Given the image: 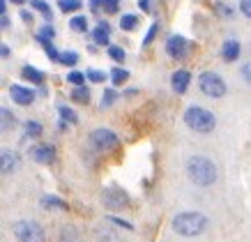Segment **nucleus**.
Listing matches in <instances>:
<instances>
[{
    "label": "nucleus",
    "mask_w": 251,
    "mask_h": 242,
    "mask_svg": "<svg viewBox=\"0 0 251 242\" xmlns=\"http://www.w3.org/2000/svg\"><path fill=\"white\" fill-rule=\"evenodd\" d=\"M187 178H189L194 185L198 187H210L217 182L219 173H217V166H214V161L205 155H194V157L187 159Z\"/></svg>",
    "instance_id": "obj_1"
},
{
    "label": "nucleus",
    "mask_w": 251,
    "mask_h": 242,
    "mask_svg": "<svg viewBox=\"0 0 251 242\" xmlns=\"http://www.w3.org/2000/svg\"><path fill=\"white\" fill-rule=\"evenodd\" d=\"M207 228V217L203 212L196 210H187V212H177L173 217V231L182 238H196Z\"/></svg>",
    "instance_id": "obj_2"
},
{
    "label": "nucleus",
    "mask_w": 251,
    "mask_h": 242,
    "mask_svg": "<svg viewBox=\"0 0 251 242\" xmlns=\"http://www.w3.org/2000/svg\"><path fill=\"white\" fill-rule=\"evenodd\" d=\"M184 125L196 134H210L217 127V118L212 111H207L203 106H189L184 111Z\"/></svg>",
    "instance_id": "obj_3"
},
{
    "label": "nucleus",
    "mask_w": 251,
    "mask_h": 242,
    "mask_svg": "<svg viewBox=\"0 0 251 242\" xmlns=\"http://www.w3.org/2000/svg\"><path fill=\"white\" fill-rule=\"evenodd\" d=\"M12 231H14L16 240L19 242H44L46 240V233L42 224L32 219H19V221H12Z\"/></svg>",
    "instance_id": "obj_4"
},
{
    "label": "nucleus",
    "mask_w": 251,
    "mask_h": 242,
    "mask_svg": "<svg viewBox=\"0 0 251 242\" xmlns=\"http://www.w3.org/2000/svg\"><path fill=\"white\" fill-rule=\"evenodd\" d=\"M198 90L203 92L205 97L219 99L226 95L228 85H226V81H224L217 72H203V74L198 76Z\"/></svg>",
    "instance_id": "obj_5"
},
{
    "label": "nucleus",
    "mask_w": 251,
    "mask_h": 242,
    "mask_svg": "<svg viewBox=\"0 0 251 242\" xmlns=\"http://www.w3.org/2000/svg\"><path fill=\"white\" fill-rule=\"evenodd\" d=\"M88 141H90V145L95 148V150H99V152H113L115 148L120 145V138H118V134H115L113 129H106V127L95 129Z\"/></svg>",
    "instance_id": "obj_6"
},
{
    "label": "nucleus",
    "mask_w": 251,
    "mask_h": 242,
    "mask_svg": "<svg viewBox=\"0 0 251 242\" xmlns=\"http://www.w3.org/2000/svg\"><path fill=\"white\" fill-rule=\"evenodd\" d=\"M101 203L106 205L108 210H125L129 205V194L120 187H108L101 191Z\"/></svg>",
    "instance_id": "obj_7"
},
{
    "label": "nucleus",
    "mask_w": 251,
    "mask_h": 242,
    "mask_svg": "<svg viewBox=\"0 0 251 242\" xmlns=\"http://www.w3.org/2000/svg\"><path fill=\"white\" fill-rule=\"evenodd\" d=\"M191 51V42L182 35H171L166 39V53L173 58V60H184Z\"/></svg>",
    "instance_id": "obj_8"
},
{
    "label": "nucleus",
    "mask_w": 251,
    "mask_h": 242,
    "mask_svg": "<svg viewBox=\"0 0 251 242\" xmlns=\"http://www.w3.org/2000/svg\"><path fill=\"white\" fill-rule=\"evenodd\" d=\"M9 97L14 99V104L19 106H30L32 102H35V92L28 88V85H9Z\"/></svg>",
    "instance_id": "obj_9"
},
{
    "label": "nucleus",
    "mask_w": 251,
    "mask_h": 242,
    "mask_svg": "<svg viewBox=\"0 0 251 242\" xmlns=\"http://www.w3.org/2000/svg\"><path fill=\"white\" fill-rule=\"evenodd\" d=\"M19 164H21L19 152H14V150H2L0 152V171H2V175L14 173L16 168H19Z\"/></svg>",
    "instance_id": "obj_10"
},
{
    "label": "nucleus",
    "mask_w": 251,
    "mask_h": 242,
    "mask_svg": "<svg viewBox=\"0 0 251 242\" xmlns=\"http://www.w3.org/2000/svg\"><path fill=\"white\" fill-rule=\"evenodd\" d=\"M30 157L35 159V161H39V164H53L55 148L49 143H39V145H35V148H30Z\"/></svg>",
    "instance_id": "obj_11"
},
{
    "label": "nucleus",
    "mask_w": 251,
    "mask_h": 242,
    "mask_svg": "<svg viewBox=\"0 0 251 242\" xmlns=\"http://www.w3.org/2000/svg\"><path fill=\"white\" fill-rule=\"evenodd\" d=\"M221 60L224 62H235L240 58V53H242V44L237 42V39H226L224 44H221Z\"/></svg>",
    "instance_id": "obj_12"
},
{
    "label": "nucleus",
    "mask_w": 251,
    "mask_h": 242,
    "mask_svg": "<svg viewBox=\"0 0 251 242\" xmlns=\"http://www.w3.org/2000/svg\"><path fill=\"white\" fill-rule=\"evenodd\" d=\"M189 83H191V74L187 69H177V72H173V76H171V85H173V90L177 92V95H184L187 88H189Z\"/></svg>",
    "instance_id": "obj_13"
},
{
    "label": "nucleus",
    "mask_w": 251,
    "mask_h": 242,
    "mask_svg": "<svg viewBox=\"0 0 251 242\" xmlns=\"http://www.w3.org/2000/svg\"><path fill=\"white\" fill-rule=\"evenodd\" d=\"M92 39L99 46H111V26L106 21H99L97 28L92 30Z\"/></svg>",
    "instance_id": "obj_14"
},
{
    "label": "nucleus",
    "mask_w": 251,
    "mask_h": 242,
    "mask_svg": "<svg viewBox=\"0 0 251 242\" xmlns=\"http://www.w3.org/2000/svg\"><path fill=\"white\" fill-rule=\"evenodd\" d=\"M21 76L25 79V81H30L32 85H44V81H46V74H44V72H39V69L32 67V65H23Z\"/></svg>",
    "instance_id": "obj_15"
},
{
    "label": "nucleus",
    "mask_w": 251,
    "mask_h": 242,
    "mask_svg": "<svg viewBox=\"0 0 251 242\" xmlns=\"http://www.w3.org/2000/svg\"><path fill=\"white\" fill-rule=\"evenodd\" d=\"M42 208H46V210H69V203H65L62 198L53 196V194H44L42 196Z\"/></svg>",
    "instance_id": "obj_16"
},
{
    "label": "nucleus",
    "mask_w": 251,
    "mask_h": 242,
    "mask_svg": "<svg viewBox=\"0 0 251 242\" xmlns=\"http://www.w3.org/2000/svg\"><path fill=\"white\" fill-rule=\"evenodd\" d=\"M58 113H60V120L65 125H76L78 122V113L74 108H69L67 104H58Z\"/></svg>",
    "instance_id": "obj_17"
},
{
    "label": "nucleus",
    "mask_w": 251,
    "mask_h": 242,
    "mask_svg": "<svg viewBox=\"0 0 251 242\" xmlns=\"http://www.w3.org/2000/svg\"><path fill=\"white\" fill-rule=\"evenodd\" d=\"M0 120H2V132H9V129L16 127V115L9 111L7 106H2V111H0Z\"/></svg>",
    "instance_id": "obj_18"
},
{
    "label": "nucleus",
    "mask_w": 251,
    "mask_h": 242,
    "mask_svg": "<svg viewBox=\"0 0 251 242\" xmlns=\"http://www.w3.org/2000/svg\"><path fill=\"white\" fill-rule=\"evenodd\" d=\"M53 37H55V28L51 23H44L37 30V35H35V39H37L39 44H42V42H53Z\"/></svg>",
    "instance_id": "obj_19"
},
{
    "label": "nucleus",
    "mask_w": 251,
    "mask_h": 242,
    "mask_svg": "<svg viewBox=\"0 0 251 242\" xmlns=\"http://www.w3.org/2000/svg\"><path fill=\"white\" fill-rule=\"evenodd\" d=\"M30 7L35 9V12H39V14L44 16L46 21H51V19H53V12H51V5H49V2H44V0H30Z\"/></svg>",
    "instance_id": "obj_20"
},
{
    "label": "nucleus",
    "mask_w": 251,
    "mask_h": 242,
    "mask_svg": "<svg viewBox=\"0 0 251 242\" xmlns=\"http://www.w3.org/2000/svg\"><path fill=\"white\" fill-rule=\"evenodd\" d=\"M129 81V72L125 67H113L111 69V83L113 85H125Z\"/></svg>",
    "instance_id": "obj_21"
},
{
    "label": "nucleus",
    "mask_w": 251,
    "mask_h": 242,
    "mask_svg": "<svg viewBox=\"0 0 251 242\" xmlns=\"http://www.w3.org/2000/svg\"><path fill=\"white\" fill-rule=\"evenodd\" d=\"M42 132H44L42 122L25 120V136H23V138H39V136H42Z\"/></svg>",
    "instance_id": "obj_22"
},
{
    "label": "nucleus",
    "mask_w": 251,
    "mask_h": 242,
    "mask_svg": "<svg viewBox=\"0 0 251 242\" xmlns=\"http://www.w3.org/2000/svg\"><path fill=\"white\" fill-rule=\"evenodd\" d=\"M72 99H74V102H81V104H88V102H90V88H88V85L72 88Z\"/></svg>",
    "instance_id": "obj_23"
},
{
    "label": "nucleus",
    "mask_w": 251,
    "mask_h": 242,
    "mask_svg": "<svg viewBox=\"0 0 251 242\" xmlns=\"http://www.w3.org/2000/svg\"><path fill=\"white\" fill-rule=\"evenodd\" d=\"M69 30H74V32H88V19L85 16H72L69 19Z\"/></svg>",
    "instance_id": "obj_24"
},
{
    "label": "nucleus",
    "mask_w": 251,
    "mask_h": 242,
    "mask_svg": "<svg viewBox=\"0 0 251 242\" xmlns=\"http://www.w3.org/2000/svg\"><path fill=\"white\" fill-rule=\"evenodd\" d=\"M58 242H81V238H78V231L74 226H65L60 231V238H58Z\"/></svg>",
    "instance_id": "obj_25"
},
{
    "label": "nucleus",
    "mask_w": 251,
    "mask_h": 242,
    "mask_svg": "<svg viewBox=\"0 0 251 242\" xmlns=\"http://www.w3.org/2000/svg\"><path fill=\"white\" fill-rule=\"evenodd\" d=\"M136 26H138V16L136 14H125L120 19V28L125 32H131V30H136Z\"/></svg>",
    "instance_id": "obj_26"
},
{
    "label": "nucleus",
    "mask_w": 251,
    "mask_h": 242,
    "mask_svg": "<svg viewBox=\"0 0 251 242\" xmlns=\"http://www.w3.org/2000/svg\"><path fill=\"white\" fill-rule=\"evenodd\" d=\"M58 7H60V12H78V9L83 7V2L81 0H58Z\"/></svg>",
    "instance_id": "obj_27"
},
{
    "label": "nucleus",
    "mask_w": 251,
    "mask_h": 242,
    "mask_svg": "<svg viewBox=\"0 0 251 242\" xmlns=\"http://www.w3.org/2000/svg\"><path fill=\"white\" fill-rule=\"evenodd\" d=\"M42 46H44V53H46V58H49V60L60 62V55H62V53L55 49L53 42H42Z\"/></svg>",
    "instance_id": "obj_28"
},
{
    "label": "nucleus",
    "mask_w": 251,
    "mask_h": 242,
    "mask_svg": "<svg viewBox=\"0 0 251 242\" xmlns=\"http://www.w3.org/2000/svg\"><path fill=\"white\" fill-rule=\"evenodd\" d=\"M106 53L113 58L115 62H125V58H127V53H125V49L122 46H118V44H111V46H106Z\"/></svg>",
    "instance_id": "obj_29"
},
{
    "label": "nucleus",
    "mask_w": 251,
    "mask_h": 242,
    "mask_svg": "<svg viewBox=\"0 0 251 242\" xmlns=\"http://www.w3.org/2000/svg\"><path fill=\"white\" fill-rule=\"evenodd\" d=\"M60 62L65 65V67H76V62H78V53L76 51H62L60 55Z\"/></svg>",
    "instance_id": "obj_30"
},
{
    "label": "nucleus",
    "mask_w": 251,
    "mask_h": 242,
    "mask_svg": "<svg viewBox=\"0 0 251 242\" xmlns=\"http://www.w3.org/2000/svg\"><path fill=\"white\" fill-rule=\"evenodd\" d=\"M214 12H217V16H221V19H233V16H235V9L228 7V5H224V2H214Z\"/></svg>",
    "instance_id": "obj_31"
},
{
    "label": "nucleus",
    "mask_w": 251,
    "mask_h": 242,
    "mask_svg": "<svg viewBox=\"0 0 251 242\" xmlns=\"http://www.w3.org/2000/svg\"><path fill=\"white\" fill-rule=\"evenodd\" d=\"M67 83H72L74 88H78V85H85V74L76 72V69H72V72H67Z\"/></svg>",
    "instance_id": "obj_32"
},
{
    "label": "nucleus",
    "mask_w": 251,
    "mask_h": 242,
    "mask_svg": "<svg viewBox=\"0 0 251 242\" xmlns=\"http://www.w3.org/2000/svg\"><path fill=\"white\" fill-rule=\"evenodd\" d=\"M115 99H118V92H115V88H106V90H104V95H101V108L113 106Z\"/></svg>",
    "instance_id": "obj_33"
},
{
    "label": "nucleus",
    "mask_w": 251,
    "mask_h": 242,
    "mask_svg": "<svg viewBox=\"0 0 251 242\" xmlns=\"http://www.w3.org/2000/svg\"><path fill=\"white\" fill-rule=\"evenodd\" d=\"M85 79H88L90 83H104V81H106V74L99 72V69H88V72H85Z\"/></svg>",
    "instance_id": "obj_34"
},
{
    "label": "nucleus",
    "mask_w": 251,
    "mask_h": 242,
    "mask_svg": "<svg viewBox=\"0 0 251 242\" xmlns=\"http://www.w3.org/2000/svg\"><path fill=\"white\" fill-rule=\"evenodd\" d=\"M157 32H159V23H157V21L150 23V28H148V35L143 37V44H141V46L145 49V46H150V44H152V39L157 37Z\"/></svg>",
    "instance_id": "obj_35"
},
{
    "label": "nucleus",
    "mask_w": 251,
    "mask_h": 242,
    "mask_svg": "<svg viewBox=\"0 0 251 242\" xmlns=\"http://www.w3.org/2000/svg\"><path fill=\"white\" fill-rule=\"evenodd\" d=\"M118 9H120V0H104L101 12H106V14H118Z\"/></svg>",
    "instance_id": "obj_36"
},
{
    "label": "nucleus",
    "mask_w": 251,
    "mask_h": 242,
    "mask_svg": "<svg viewBox=\"0 0 251 242\" xmlns=\"http://www.w3.org/2000/svg\"><path fill=\"white\" fill-rule=\"evenodd\" d=\"M240 76L244 79V83L251 85V62H244L242 67H240Z\"/></svg>",
    "instance_id": "obj_37"
},
{
    "label": "nucleus",
    "mask_w": 251,
    "mask_h": 242,
    "mask_svg": "<svg viewBox=\"0 0 251 242\" xmlns=\"http://www.w3.org/2000/svg\"><path fill=\"white\" fill-rule=\"evenodd\" d=\"M108 219L113 221L115 226H120V228H127V231H134V226H131L129 221H125V219H120V217H108Z\"/></svg>",
    "instance_id": "obj_38"
},
{
    "label": "nucleus",
    "mask_w": 251,
    "mask_h": 242,
    "mask_svg": "<svg viewBox=\"0 0 251 242\" xmlns=\"http://www.w3.org/2000/svg\"><path fill=\"white\" fill-rule=\"evenodd\" d=\"M240 12H242L247 19H251V0H240Z\"/></svg>",
    "instance_id": "obj_39"
},
{
    "label": "nucleus",
    "mask_w": 251,
    "mask_h": 242,
    "mask_svg": "<svg viewBox=\"0 0 251 242\" xmlns=\"http://www.w3.org/2000/svg\"><path fill=\"white\" fill-rule=\"evenodd\" d=\"M101 7H104V0H90V9H92V12H101Z\"/></svg>",
    "instance_id": "obj_40"
},
{
    "label": "nucleus",
    "mask_w": 251,
    "mask_h": 242,
    "mask_svg": "<svg viewBox=\"0 0 251 242\" xmlns=\"http://www.w3.org/2000/svg\"><path fill=\"white\" fill-rule=\"evenodd\" d=\"M0 55H2V58H9V55H12V49H9V44H5V42L0 44Z\"/></svg>",
    "instance_id": "obj_41"
},
{
    "label": "nucleus",
    "mask_w": 251,
    "mask_h": 242,
    "mask_svg": "<svg viewBox=\"0 0 251 242\" xmlns=\"http://www.w3.org/2000/svg\"><path fill=\"white\" fill-rule=\"evenodd\" d=\"M9 26H12V23H9V16L2 14V19H0V28H2V30H7Z\"/></svg>",
    "instance_id": "obj_42"
},
{
    "label": "nucleus",
    "mask_w": 251,
    "mask_h": 242,
    "mask_svg": "<svg viewBox=\"0 0 251 242\" xmlns=\"http://www.w3.org/2000/svg\"><path fill=\"white\" fill-rule=\"evenodd\" d=\"M21 19H23L25 23H30V21H32V14L28 12V9H21Z\"/></svg>",
    "instance_id": "obj_43"
},
{
    "label": "nucleus",
    "mask_w": 251,
    "mask_h": 242,
    "mask_svg": "<svg viewBox=\"0 0 251 242\" xmlns=\"http://www.w3.org/2000/svg\"><path fill=\"white\" fill-rule=\"evenodd\" d=\"M138 7L143 12H150V0H138Z\"/></svg>",
    "instance_id": "obj_44"
},
{
    "label": "nucleus",
    "mask_w": 251,
    "mask_h": 242,
    "mask_svg": "<svg viewBox=\"0 0 251 242\" xmlns=\"http://www.w3.org/2000/svg\"><path fill=\"white\" fill-rule=\"evenodd\" d=\"M0 14H7V0H0Z\"/></svg>",
    "instance_id": "obj_45"
},
{
    "label": "nucleus",
    "mask_w": 251,
    "mask_h": 242,
    "mask_svg": "<svg viewBox=\"0 0 251 242\" xmlns=\"http://www.w3.org/2000/svg\"><path fill=\"white\" fill-rule=\"evenodd\" d=\"M9 2H14V5H23V2H28V0H9Z\"/></svg>",
    "instance_id": "obj_46"
}]
</instances>
